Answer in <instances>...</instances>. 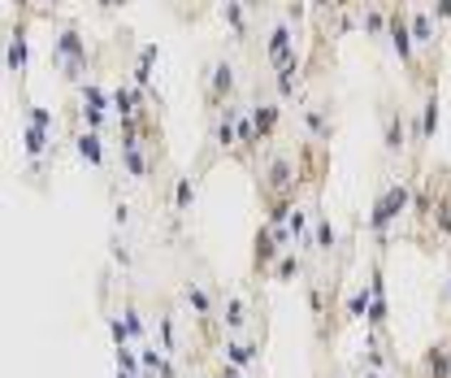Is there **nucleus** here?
Instances as JSON below:
<instances>
[{
    "label": "nucleus",
    "instance_id": "obj_1",
    "mask_svg": "<svg viewBox=\"0 0 451 378\" xmlns=\"http://www.w3.org/2000/svg\"><path fill=\"white\" fill-rule=\"evenodd\" d=\"M78 152H83L87 161H100V139H96V135H83V139H78Z\"/></svg>",
    "mask_w": 451,
    "mask_h": 378
},
{
    "label": "nucleus",
    "instance_id": "obj_9",
    "mask_svg": "<svg viewBox=\"0 0 451 378\" xmlns=\"http://www.w3.org/2000/svg\"><path fill=\"white\" fill-rule=\"evenodd\" d=\"M26 148L31 152H44V131H26Z\"/></svg>",
    "mask_w": 451,
    "mask_h": 378
},
{
    "label": "nucleus",
    "instance_id": "obj_7",
    "mask_svg": "<svg viewBox=\"0 0 451 378\" xmlns=\"http://www.w3.org/2000/svg\"><path fill=\"white\" fill-rule=\"evenodd\" d=\"M317 244H321V248H330V244H334V231H330V222H317Z\"/></svg>",
    "mask_w": 451,
    "mask_h": 378
},
{
    "label": "nucleus",
    "instance_id": "obj_5",
    "mask_svg": "<svg viewBox=\"0 0 451 378\" xmlns=\"http://www.w3.org/2000/svg\"><path fill=\"white\" fill-rule=\"evenodd\" d=\"M187 304H196L200 313H208V296H204L200 287H187Z\"/></svg>",
    "mask_w": 451,
    "mask_h": 378
},
{
    "label": "nucleus",
    "instance_id": "obj_10",
    "mask_svg": "<svg viewBox=\"0 0 451 378\" xmlns=\"http://www.w3.org/2000/svg\"><path fill=\"white\" fill-rule=\"evenodd\" d=\"M118 365H122V369H135V357H131V352L122 348V352H118Z\"/></svg>",
    "mask_w": 451,
    "mask_h": 378
},
{
    "label": "nucleus",
    "instance_id": "obj_3",
    "mask_svg": "<svg viewBox=\"0 0 451 378\" xmlns=\"http://www.w3.org/2000/svg\"><path fill=\"white\" fill-rule=\"evenodd\" d=\"M22 61H26V44H22V39H14V48H9V66H14L18 74H22Z\"/></svg>",
    "mask_w": 451,
    "mask_h": 378
},
{
    "label": "nucleus",
    "instance_id": "obj_4",
    "mask_svg": "<svg viewBox=\"0 0 451 378\" xmlns=\"http://www.w3.org/2000/svg\"><path fill=\"white\" fill-rule=\"evenodd\" d=\"M395 48H400V57H408V52H412V44L404 35V22H395Z\"/></svg>",
    "mask_w": 451,
    "mask_h": 378
},
{
    "label": "nucleus",
    "instance_id": "obj_8",
    "mask_svg": "<svg viewBox=\"0 0 451 378\" xmlns=\"http://www.w3.org/2000/svg\"><path fill=\"white\" fill-rule=\"evenodd\" d=\"M226 313H230L226 322H230V327H239V322H243V300H230V309H226Z\"/></svg>",
    "mask_w": 451,
    "mask_h": 378
},
{
    "label": "nucleus",
    "instance_id": "obj_6",
    "mask_svg": "<svg viewBox=\"0 0 451 378\" xmlns=\"http://www.w3.org/2000/svg\"><path fill=\"white\" fill-rule=\"evenodd\" d=\"M213 74H217V79H213L217 87H226V91H230V83H235V79H230V66H213Z\"/></svg>",
    "mask_w": 451,
    "mask_h": 378
},
{
    "label": "nucleus",
    "instance_id": "obj_2",
    "mask_svg": "<svg viewBox=\"0 0 451 378\" xmlns=\"http://www.w3.org/2000/svg\"><path fill=\"white\" fill-rule=\"evenodd\" d=\"M226 352H230V361H235V365H248V361H252V344H230Z\"/></svg>",
    "mask_w": 451,
    "mask_h": 378
}]
</instances>
